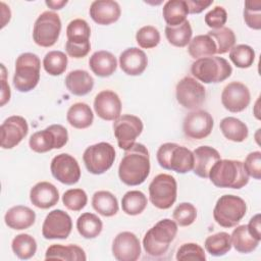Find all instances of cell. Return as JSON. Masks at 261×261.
I'll list each match as a JSON object with an SVG mask.
<instances>
[{
  "label": "cell",
  "mask_w": 261,
  "mask_h": 261,
  "mask_svg": "<svg viewBox=\"0 0 261 261\" xmlns=\"http://www.w3.org/2000/svg\"><path fill=\"white\" fill-rule=\"evenodd\" d=\"M206 251L215 257L223 256L228 253L231 249V239L230 234L225 231H220L212 236L207 237L205 240Z\"/></svg>",
  "instance_id": "obj_38"
},
{
  "label": "cell",
  "mask_w": 261,
  "mask_h": 261,
  "mask_svg": "<svg viewBox=\"0 0 261 261\" xmlns=\"http://www.w3.org/2000/svg\"><path fill=\"white\" fill-rule=\"evenodd\" d=\"M176 260L186 261V260H199L205 261L206 255L201 246L195 243H186L182 244L176 253Z\"/></svg>",
  "instance_id": "obj_48"
},
{
  "label": "cell",
  "mask_w": 261,
  "mask_h": 261,
  "mask_svg": "<svg viewBox=\"0 0 261 261\" xmlns=\"http://www.w3.org/2000/svg\"><path fill=\"white\" fill-rule=\"evenodd\" d=\"M67 141V129L61 124H51L43 130L34 133L29 140V145L34 152L46 153L62 148Z\"/></svg>",
  "instance_id": "obj_9"
},
{
  "label": "cell",
  "mask_w": 261,
  "mask_h": 261,
  "mask_svg": "<svg viewBox=\"0 0 261 261\" xmlns=\"http://www.w3.org/2000/svg\"><path fill=\"white\" fill-rule=\"evenodd\" d=\"M72 229L70 216L61 209L49 212L42 225V234L47 240L67 239Z\"/></svg>",
  "instance_id": "obj_14"
},
{
  "label": "cell",
  "mask_w": 261,
  "mask_h": 261,
  "mask_svg": "<svg viewBox=\"0 0 261 261\" xmlns=\"http://www.w3.org/2000/svg\"><path fill=\"white\" fill-rule=\"evenodd\" d=\"M192 74L204 84L220 83L231 75L232 68L228 61L219 56H207L196 59L191 66Z\"/></svg>",
  "instance_id": "obj_5"
},
{
  "label": "cell",
  "mask_w": 261,
  "mask_h": 261,
  "mask_svg": "<svg viewBox=\"0 0 261 261\" xmlns=\"http://www.w3.org/2000/svg\"><path fill=\"white\" fill-rule=\"evenodd\" d=\"M188 52L193 58L199 59L213 56L217 52V47L214 40L209 35H198L190 41Z\"/></svg>",
  "instance_id": "obj_34"
},
{
  "label": "cell",
  "mask_w": 261,
  "mask_h": 261,
  "mask_svg": "<svg viewBox=\"0 0 261 261\" xmlns=\"http://www.w3.org/2000/svg\"><path fill=\"white\" fill-rule=\"evenodd\" d=\"M94 109L100 118L108 121L115 120L121 113V101L115 92L104 90L96 95Z\"/></svg>",
  "instance_id": "obj_20"
},
{
  "label": "cell",
  "mask_w": 261,
  "mask_h": 261,
  "mask_svg": "<svg viewBox=\"0 0 261 261\" xmlns=\"http://www.w3.org/2000/svg\"><path fill=\"white\" fill-rule=\"evenodd\" d=\"M36 220V213L30 207L16 205L7 210L4 216L6 225L12 229L21 230L31 227Z\"/></svg>",
  "instance_id": "obj_25"
},
{
  "label": "cell",
  "mask_w": 261,
  "mask_h": 261,
  "mask_svg": "<svg viewBox=\"0 0 261 261\" xmlns=\"http://www.w3.org/2000/svg\"><path fill=\"white\" fill-rule=\"evenodd\" d=\"M211 182L218 188L242 189L249 182V175L240 160L220 159L210 169Z\"/></svg>",
  "instance_id": "obj_2"
},
{
  "label": "cell",
  "mask_w": 261,
  "mask_h": 261,
  "mask_svg": "<svg viewBox=\"0 0 261 261\" xmlns=\"http://www.w3.org/2000/svg\"><path fill=\"white\" fill-rule=\"evenodd\" d=\"M112 254L118 261H136L141 256V244L130 231L119 232L112 243Z\"/></svg>",
  "instance_id": "obj_19"
},
{
  "label": "cell",
  "mask_w": 261,
  "mask_h": 261,
  "mask_svg": "<svg viewBox=\"0 0 261 261\" xmlns=\"http://www.w3.org/2000/svg\"><path fill=\"white\" fill-rule=\"evenodd\" d=\"M0 130L1 147L3 149H12L27 137L29 125L22 116L12 115L2 122Z\"/></svg>",
  "instance_id": "obj_17"
},
{
  "label": "cell",
  "mask_w": 261,
  "mask_h": 261,
  "mask_svg": "<svg viewBox=\"0 0 261 261\" xmlns=\"http://www.w3.org/2000/svg\"><path fill=\"white\" fill-rule=\"evenodd\" d=\"M32 204L41 209H48L55 206L59 200L57 188L49 181H40L30 191Z\"/></svg>",
  "instance_id": "obj_23"
},
{
  "label": "cell",
  "mask_w": 261,
  "mask_h": 261,
  "mask_svg": "<svg viewBox=\"0 0 261 261\" xmlns=\"http://www.w3.org/2000/svg\"><path fill=\"white\" fill-rule=\"evenodd\" d=\"M189 8L186 0H169L162 9V15L167 25L176 27L186 21Z\"/></svg>",
  "instance_id": "obj_31"
},
{
  "label": "cell",
  "mask_w": 261,
  "mask_h": 261,
  "mask_svg": "<svg viewBox=\"0 0 261 261\" xmlns=\"http://www.w3.org/2000/svg\"><path fill=\"white\" fill-rule=\"evenodd\" d=\"M46 5L48 7H50L51 9H54V10H59L61 9L63 6H65L67 4V0H49V1H46L45 2Z\"/></svg>",
  "instance_id": "obj_55"
},
{
  "label": "cell",
  "mask_w": 261,
  "mask_h": 261,
  "mask_svg": "<svg viewBox=\"0 0 261 261\" xmlns=\"http://www.w3.org/2000/svg\"><path fill=\"white\" fill-rule=\"evenodd\" d=\"M243 164L249 176H252L255 179L261 178V152L260 151H254L248 154Z\"/></svg>",
  "instance_id": "obj_50"
},
{
  "label": "cell",
  "mask_w": 261,
  "mask_h": 261,
  "mask_svg": "<svg viewBox=\"0 0 261 261\" xmlns=\"http://www.w3.org/2000/svg\"><path fill=\"white\" fill-rule=\"evenodd\" d=\"M89 13L96 23L108 25L118 20L121 14V9L116 1L96 0L92 2Z\"/></svg>",
  "instance_id": "obj_21"
},
{
  "label": "cell",
  "mask_w": 261,
  "mask_h": 261,
  "mask_svg": "<svg viewBox=\"0 0 261 261\" xmlns=\"http://www.w3.org/2000/svg\"><path fill=\"white\" fill-rule=\"evenodd\" d=\"M90 50H91L90 43L85 45H75L67 41L65 44V51L72 58H83L88 55Z\"/></svg>",
  "instance_id": "obj_51"
},
{
  "label": "cell",
  "mask_w": 261,
  "mask_h": 261,
  "mask_svg": "<svg viewBox=\"0 0 261 261\" xmlns=\"http://www.w3.org/2000/svg\"><path fill=\"white\" fill-rule=\"evenodd\" d=\"M194 173L202 178H208L212 166L220 160L219 152L210 146H200L193 151Z\"/></svg>",
  "instance_id": "obj_24"
},
{
  "label": "cell",
  "mask_w": 261,
  "mask_h": 261,
  "mask_svg": "<svg viewBox=\"0 0 261 261\" xmlns=\"http://www.w3.org/2000/svg\"><path fill=\"white\" fill-rule=\"evenodd\" d=\"M219 127L227 140L236 143L244 142L249 135V129L246 123L232 116L224 117L220 121Z\"/></svg>",
  "instance_id": "obj_30"
},
{
  "label": "cell",
  "mask_w": 261,
  "mask_h": 261,
  "mask_svg": "<svg viewBox=\"0 0 261 261\" xmlns=\"http://www.w3.org/2000/svg\"><path fill=\"white\" fill-rule=\"evenodd\" d=\"M93 208L105 217H111L118 212V202L116 197L108 191H98L92 198Z\"/></svg>",
  "instance_id": "obj_33"
},
{
  "label": "cell",
  "mask_w": 261,
  "mask_h": 261,
  "mask_svg": "<svg viewBox=\"0 0 261 261\" xmlns=\"http://www.w3.org/2000/svg\"><path fill=\"white\" fill-rule=\"evenodd\" d=\"M249 232L258 241H261V224H260V214L254 215L249 223L247 224Z\"/></svg>",
  "instance_id": "obj_54"
},
{
  "label": "cell",
  "mask_w": 261,
  "mask_h": 261,
  "mask_svg": "<svg viewBox=\"0 0 261 261\" xmlns=\"http://www.w3.org/2000/svg\"><path fill=\"white\" fill-rule=\"evenodd\" d=\"M83 160L89 172L93 174H102L114 163V147L106 142L91 145L85 150Z\"/></svg>",
  "instance_id": "obj_11"
},
{
  "label": "cell",
  "mask_w": 261,
  "mask_h": 261,
  "mask_svg": "<svg viewBox=\"0 0 261 261\" xmlns=\"http://www.w3.org/2000/svg\"><path fill=\"white\" fill-rule=\"evenodd\" d=\"M136 41L141 48L151 49L159 44L160 33L153 25H145L137 32Z\"/></svg>",
  "instance_id": "obj_45"
},
{
  "label": "cell",
  "mask_w": 261,
  "mask_h": 261,
  "mask_svg": "<svg viewBox=\"0 0 261 261\" xmlns=\"http://www.w3.org/2000/svg\"><path fill=\"white\" fill-rule=\"evenodd\" d=\"M175 96L184 108L196 110L205 101L206 89L196 79L185 76L176 85Z\"/></svg>",
  "instance_id": "obj_12"
},
{
  "label": "cell",
  "mask_w": 261,
  "mask_h": 261,
  "mask_svg": "<svg viewBox=\"0 0 261 261\" xmlns=\"http://www.w3.org/2000/svg\"><path fill=\"white\" fill-rule=\"evenodd\" d=\"M189 8V13L197 14L201 13L204 9L208 8L213 1L212 0H186Z\"/></svg>",
  "instance_id": "obj_52"
},
{
  "label": "cell",
  "mask_w": 261,
  "mask_h": 261,
  "mask_svg": "<svg viewBox=\"0 0 261 261\" xmlns=\"http://www.w3.org/2000/svg\"><path fill=\"white\" fill-rule=\"evenodd\" d=\"M176 195L177 184L170 174L160 173L149 185L150 201L158 209H169L174 204Z\"/></svg>",
  "instance_id": "obj_8"
},
{
  "label": "cell",
  "mask_w": 261,
  "mask_h": 261,
  "mask_svg": "<svg viewBox=\"0 0 261 261\" xmlns=\"http://www.w3.org/2000/svg\"><path fill=\"white\" fill-rule=\"evenodd\" d=\"M150 167V156L147 147L141 143H135L124 151L118 166V176L127 186H139L147 179Z\"/></svg>",
  "instance_id": "obj_1"
},
{
  "label": "cell",
  "mask_w": 261,
  "mask_h": 261,
  "mask_svg": "<svg viewBox=\"0 0 261 261\" xmlns=\"http://www.w3.org/2000/svg\"><path fill=\"white\" fill-rule=\"evenodd\" d=\"M172 217L179 226H189L196 220L197 209L193 204L182 202L175 207Z\"/></svg>",
  "instance_id": "obj_46"
},
{
  "label": "cell",
  "mask_w": 261,
  "mask_h": 261,
  "mask_svg": "<svg viewBox=\"0 0 261 261\" xmlns=\"http://www.w3.org/2000/svg\"><path fill=\"white\" fill-rule=\"evenodd\" d=\"M52 175L61 184L74 185L81 178V168L74 157L61 153L56 155L50 165Z\"/></svg>",
  "instance_id": "obj_15"
},
{
  "label": "cell",
  "mask_w": 261,
  "mask_h": 261,
  "mask_svg": "<svg viewBox=\"0 0 261 261\" xmlns=\"http://www.w3.org/2000/svg\"><path fill=\"white\" fill-rule=\"evenodd\" d=\"M61 32V20L57 13L53 11H44L35 21L33 29L34 42L41 47L53 46Z\"/></svg>",
  "instance_id": "obj_10"
},
{
  "label": "cell",
  "mask_w": 261,
  "mask_h": 261,
  "mask_svg": "<svg viewBox=\"0 0 261 261\" xmlns=\"http://www.w3.org/2000/svg\"><path fill=\"white\" fill-rule=\"evenodd\" d=\"M89 66L91 70L98 76H110L117 67L115 56L106 50H100L92 54L89 59Z\"/></svg>",
  "instance_id": "obj_26"
},
{
  "label": "cell",
  "mask_w": 261,
  "mask_h": 261,
  "mask_svg": "<svg viewBox=\"0 0 261 261\" xmlns=\"http://www.w3.org/2000/svg\"><path fill=\"white\" fill-rule=\"evenodd\" d=\"M244 20L253 30L261 29V1L248 0L245 2Z\"/></svg>",
  "instance_id": "obj_47"
},
{
  "label": "cell",
  "mask_w": 261,
  "mask_h": 261,
  "mask_svg": "<svg viewBox=\"0 0 261 261\" xmlns=\"http://www.w3.org/2000/svg\"><path fill=\"white\" fill-rule=\"evenodd\" d=\"M147 197L141 191H128L121 199L122 211L127 215L141 214L147 207Z\"/></svg>",
  "instance_id": "obj_36"
},
{
  "label": "cell",
  "mask_w": 261,
  "mask_h": 261,
  "mask_svg": "<svg viewBox=\"0 0 261 261\" xmlns=\"http://www.w3.org/2000/svg\"><path fill=\"white\" fill-rule=\"evenodd\" d=\"M192 34L193 31L189 20H186L176 27L166 25L165 28V36L167 41L171 45L179 48L186 47L190 43Z\"/></svg>",
  "instance_id": "obj_39"
},
{
  "label": "cell",
  "mask_w": 261,
  "mask_h": 261,
  "mask_svg": "<svg viewBox=\"0 0 261 261\" xmlns=\"http://www.w3.org/2000/svg\"><path fill=\"white\" fill-rule=\"evenodd\" d=\"M67 41L75 45H85L90 43L91 29L88 22L82 18L71 20L66 28Z\"/></svg>",
  "instance_id": "obj_37"
},
{
  "label": "cell",
  "mask_w": 261,
  "mask_h": 261,
  "mask_svg": "<svg viewBox=\"0 0 261 261\" xmlns=\"http://www.w3.org/2000/svg\"><path fill=\"white\" fill-rule=\"evenodd\" d=\"M176 233L177 223L169 218H164L145 233L143 239L144 250L152 257H160L167 252Z\"/></svg>",
  "instance_id": "obj_3"
},
{
  "label": "cell",
  "mask_w": 261,
  "mask_h": 261,
  "mask_svg": "<svg viewBox=\"0 0 261 261\" xmlns=\"http://www.w3.org/2000/svg\"><path fill=\"white\" fill-rule=\"evenodd\" d=\"M103 228L101 219L94 213L85 212L79 216L76 220V229L85 239L97 238Z\"/></svg>",
  "instance_id": "obj_35"
},
{
  "label": "cell",
  "mask_w": 261,
  "mask_h": 261,
  "mask_svg": "<svg viewBox=\"0 0 261 261\" xmlns=\"http://www.w3.org/2000/svg\"><path fill=\"white\" fill-rule=\"evenodd\" d=\"M214 120L211 114L205 110H194L184 119L182 129L185 135L194 140H202L208 137L213 128Z\"/></svg>",
  "instance_id": "obj_16"
},
{
  "label": "cell",
  "mask_w": 261,
  "mask_h": 261,
  "mask_svg": "<svg viewBox=\"0 0 261 261\" xmlns=\"http://www.w3.org/2000/svg\"><path fill=\"white\" fill-rule=\"evenodd\" d=\"M143 132V122L141 118L132 114L120 115L113 122V133L117 140L118 147L124 151L129 149L136 142V139Z\"/></svg>",
  "instance_id": "obj_13"
},
{
  "label": "cell",
  "mask_w": 261,
  "mask_h": 261,
  "mask_svg": "<svg viewBox=\"0 0 261 261\" xmlns=\"http://www.w3.org/2000/svg\"><path fill=\"white\" fill-rule=\"evenodd\" d=\"M46 260H67V261H85L87 259L85 251L76 245H51L45 254Z\"/></svg>",
  "instance_id": "obj_28"
},
{
  "label": "cell",
  "mask_w": 261,
  "mask_h": 261,
  "mask_svg": "<svg viewBox=\"0 0 261 261\" xmlns=\"http://www.w3.org/2000/svg\"><path fill=\"white\" fill-rule=\"evenodd\" d=\"M11 249L19 259L28 260L36 254L37 242L31 234L19 233L13 238Z\"/></svg>",
  "instance_id": "obj_40"
},
{
  "label": "cell",
  "mask_w": 261,
  "mask_h": 261,
  "mask_svg": "<svg viewBox=\"0 0 261 261\" xmlns=\"http://www.w3.org/2000/svg\"><path fill=\"white\" fill-rule=\"evenodd\" d=\"M229 59L239 68H249L254 63L255 51L249 45L240 44L229 50Z\"/></svg>",
  "instance_id": "obj_43"
},
{
  "label": "cell",
  "mask_w": 261,
  "mask_h": 261,
  "mask_svg": "<svg viewBox=\"0 0 261 261\" xmlns=\"http://www.w3.org/2000/svg\"><path fill=\"white\" fill-rule=\"evenodd\" d=\"M206 24L212 30L223 28L227 20V12L222 6H215L205 15Z\"/></svg>",
  "instance_id": "obj_49"
},
{
  "label": "cell",
  "mask_w": 261,
  "mask_h": 261,
  "mask_svg": "<svg viewBox=\"0 0 261 261\" xmlns=\"http://www.w3.org/2000/svg\"><path fill=\"white\" fill-rule=\"evenodd\" d=\"M67 56L62 51H50L43 59V66L47 73L50 75H60L67 67Z\"/></svg>",
  "instance_id": "obj_41"
},
{
  "label": "cell",
  "mask_w": 261,
  "mask_h": 261,
  "mask_svg": "<svg viewBox=\"0 0 261 261\" xmlns=\"http://www.w3.org/2000/svg\"><path fill=\"white\" fill-rule=\"evenodd\" d=\"M67 122L75 128H87L94 120V114L90 106L83 102L72 104L66 114Z\"/></svg>",
  "instance_id": "obj_29"
},
{
  "label": "cell",
  "mask_w": 261,
  "mask_h": 261,
  "mask_svg": "<svg viewBox=\"0 0 261 261\" xmlns=\"http://www.w3.org/2000/svg\"><path fill=\"white\" fill-rule=\"evenodd\" d=\"M251 101V94L246 85L240 82H231L226 85L221 93L223 107L233 113L245 110Z\"/></svg>",
  "instance_id": "obj_18"
},
{
  "label": "cell",
  "mask_w": 261,
  "mask_h": 261,
  "mask_svg": "<svg viewBox=\"0 0 261 261\" xmlns=\"http://www.w3.org/2000/svg\"><path fill=\"white\" fill-rule=\"evenodd\" d=\"M159 165L177 173H187L194 168V154L185 146L175 143L162 144L156 154Z\"/></svg>",
  "instance_id": "obj_4"
},
{
  "label": "cell",
  "mask_w": 261,
  "mask_h": 261,
  "mask_svg": "<svg viewBox=\"0 0 261 261\" xmlns=\"http://www.w3.org/2000/svg\"><path fill=\"white\" fill-rule=\"evenodd\" d=\"M2 73H1V106H4L10 99V88L6 82V69L4 64H1Z\"/></svg>",
  "instance_id": "obj_53"
},
{
  "label": "cell",
  "mask_w": 261,
  "mask_h": 261,
  "mask_svg": "<svg viewBox=\"0 0 261 261\" xmlns=\"http://www.w3.org/2000/svg\"><path fill=\"white\" fill-rule=\"evenodd\" d=\"M65 86L71 94L75 96H85L92 91L94 87V79L88 71L75 69L66 75Z\"/></svg>",
  "instance_id": "obj_27"
},
{
  "label": "cell",
  "mask_w": 261,
  "mask_h": 261,
  "mask_svg": "<svg viewBox=\"0 0 261 261\" xmlns=\"http://www.w3.org/2000/svg\"><path fill=\"white\" fill-rule=\"evenodd\" d=\"M119 65L124 73L128 75H140L148 65V58L143 50L132 47L125 49L120 54Z\"/></svg>",
  "instance_id": "obj_22"
},
{
  "label": "cell",
  "mask_w": 261,
  "mask_h": 261,
  "mask_svg": "<svg viewBox=\"0 0 261 261\" xmlns=\"http://www.w3.org/2000/svg\"><path fill=\"white\" fill-rule=\"evenodd\" d=\"M246 202L239 196L223 195L221 196L213 209L214 220L222 227L236 226L246 215Z\"/></svg>",
  "instance_id": "obj_7"
},
{
  "label": "cell",
  "mask_w": 261,
  "mask_h": 261,
  "mask_svg": "<svg viewBox=\"0 0 261 261\" xmlns=\"http://www.w3.org/2000/svg\"><path fill=\"white\" fill-rule=\"evenodd\" d=\"M207 35H209L215 42L218 54H224L228 52L236 44V35L233 31L229 28H220L217 30H210Z\"/></svg>",
  "instance_id": "obj_42"
},
{
  "label": "cell",
  "mask_w": 261,
  "mask_h": 261,
  "mask_svg": "<svg viewBox=\"0 0 261 261\" xmlns=\"http://www.w3.org/2000/svg\"><path fill=\"white\" fill-rule=\"evenodd\" d=\"M231 246L239 252L243 254H248L256 250L260 241L255 239L248 230L247 225L237 226L230 236Z\"/></svg>",
  "instance_id": "obj_32"
},
{
  "label": "cell",
  "mask_w": 261,
  "mask_h": 261,
  "mask_svg": "<svg viewBox=\"0 0 261 261\" xmlns=\"http://www.w3.org/2000/svg\"><path fill=\"white\" fill-rule=\"evenodd\" d=\"M41 60L34 53H22L15 61V72L13 75L14 88L27 93L36 88L40 81Z\"/></svg>",
  "instance_id": "obj_6"
},
{
  "label": "cell",
  "mask_w": 261,
  "mask_h": 261,
  "mask_svg": "<svg viewBox=\"0 0 261 261\" xmlns=\"http://www.w3.org/2000/svg\"><path fill=\"white\" fill-rule=\"evenodd\" d=\"M88 202V196L82 189H70L62 195L63 205L71 211H81Z\"/></svg>",
  "instance_id": "obj_44"
}]
</instances>
